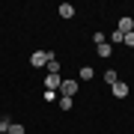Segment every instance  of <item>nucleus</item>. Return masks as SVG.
I'll return each instance as SVG.
<instances>
[{
	"mask_svg": "<svg viewBox=\"0 0 134 134\" xmlns=\"http://www.w3.org/2000/svg\"><path fill=\"white\" fill-rule=\"evenodd\" d=\"M54 57H57L54 51H42V48H39V51L30 54V63H33L36 69H42V66H48V60H54Z\"/></svg>",
	"mask_w": 134,
	"mask_h": 134,
	"instance_id": "obj_1",
	"label": "nucleus"
},
{
	"mask_svg": "<svg viewBox=\"0 0 134 134\" xmlns=\"http://www.w3.org/2000/svg\"><path fill=\"white\" fill-rule=\"evenodd\" d=\"M77 90H81L77 81H63V83H60V96H63V98H75Z\"/></svg>",
	"mask_w": 134,
	"mask_h": 134,
	"instance_id": "obj_2",
	"label": "nucleus"
},
{
	"mask_svg": "<svg viewBox=\"0 0 134 134\" xmlns=\"http://www.w3.org/2000/svg\"><path fill=\"white\" fill-rule=\"evenodd\" d=\"M110 92H113V98H128V83H125V81H116L113 86H110Z\"/></svg>",
	"mask_w": 134,
	"mask_h": 134,
	"instance_id": "obj_3",
	"label": "nucleus"
},
{
	"mask_svg": "<svg viewBox=\"0 0 134 134\" xmlns=\"http://www.w3.org/2000/svg\"><path fill=\"white\" fill-rule=\"evenodd\" d=\"M116 33H134V18H128V15H125V18H119V27H116Z\"/></svg>",
	"mask_w": 134,
	"mask_h": 134,
	"instance_id": "obj_4",
	"label": "nucleus"
},
{
	"mask_svg": "<svg viewBox=\"0 0 134 134\" xmlns=\"http://www.w3.org/2000/svg\"><path fill=\"white\" fill-rule=\"evenodd\" d=\"M60 83H63V77H60V75H48V77H45V90L60 92Z\"/></svg>",
	"mask_w": 134,
	"mask_h": 134,
	"instance_id": "obj_5",
	"label": "nucleus"
},
{
	"mask_svg": "<svg viewBox=\"0 0 134 134\" xmlns=\"http://www.w3.org/2000/svg\"><path fill=\"white\" fill-rule=\"evenodd\" d=\"M57 9H60V18H66V21L75 18V6H72V3H60Z\"/></svg>",
	"mask_w": 134,
	"mask_h": 134,
	"instance_id": "obj_6",
	"label": "nucleus"
},
{
	"mask_svg": "<svg viewBox=\"0 0 134 134\" xmlns=\"http://www.w3.org/2000/svg\"><path fill=\"white\" fill-rule=\"evenodd\" d=\"M98 57H113V45H110V42H104V45H98Z\"/></svg>",
	"mask_w": 134,
	"mask_h": 134,
	"instance_id": "obj_7",
	"label": "nucleus"
},
{
	"mask_svg": "<svg viewBox=\"0 0 134 134\" xmlns=\"http://www.w3.org/2000/svg\"><path fill=\"white\" fill-rule=\"evenodd\" d=\"M116 81H119V75H116L113 69H107V72H104V83H107V86H113Z\"/></svg>",
	"mask_w": 134,
	"mask_h": 134,
	"instance_id": "obj_8",
	"label": "nucleus"
},
{
	"mask_svg": "<svg viewBox=\"0 0 134 134\" xmlns=\"http://www.w3.org/2000/svg\"><path fill=\"white\" fill-rule=\"evenodd\" d=\"M48 75H60V60H48Z\"/></svg>",
	"mask_w": 134,
	"mask_h": 134,
	"instance_id": "obj_9",
	"label": "nucleus"
},
{
	"mask_svg": "<svg viewBox=\"0 0 134 134\" xmlns=\"http://www.w3.org/2000/svg\"><path fill=\"white\" fill-rule=\"evenodd\" d=\"M9 125H12L9 116H0V134H9Z\"/></svg>",
	"mask_w": 134,
	"mask_h": 134,
	"instance_id": "obj_10",
	"label": "nucleus"
},
{
	"mask_svg": "<svg viewBox=\"0 0 134 134\" xmlns=\"http://www.w3.org/2000/svg\"><path fill=\"white\" fill-rule=\"evenodd\" d=\"M92 77H96V72H92L90 66H83L81 69V81H92Z\"/></svg>",
	"mask_w": 134,
	"mask_h": 134,
	"instance_id": "obj_11",
	"label": "nucleus"
},
{
	"mask_svg": "<svg viewBox=\"0 0 134 134\" xmlns=\"http://www.w3.org/2000/svg\"><path fill=\"white\" fill-rule=\"evenodd\" d=\"M57 104H60V110H72V98H57Z\"/></svg>",
	"mask_w": 134,
	"mask_h": 134,
	"instance_id": "obj_12",
	"label": "nucleus"
},
{
	"mask_svg": "<svg viewBox=\"0 0 134 134\" xmlns=\"http://www.w3.org/2000/svg\"><path fill=\"white\" fill-rule=\"evenodd\" d=\"M122 39H125V36H122V33H116V30H113V33H110V45H122Z\"/></svg>",
	"mask_w": 134,
	"mask_h": 134,
	"instance_id": "obj_13",
	"label": "nucleus"
},
{
	"mask_svg": "<svg viewBox=\"0 0 134 134\" xmlns=\"http://www.w3.org/2000/svg\"><path fill=\"white\" fill-rule=\"evenodd\" d=\"M60 98V92H54V90H45V101H57Z\"/></svg>",
	"mask_w": 134,
	"mask_h": 134,
	"instance_id": "obj_14",
	"label": "nucleus"
},
{
	"mask_svg": "<svg viewBox=\"0 0 134 134\" xmlns=\"http://www.w3.org/2000/svg\"><path fill=\"white\" fill-rule=\"evenodd\" d=\"M9 134H24V125H18V122H12V125H9Z\"/></svg>",
	"mask_w": 134,
	"mask_h": 134,
	"instance_id": "obj_15",
	"label": "nucleus"
},
{
	"mask_svg": "<svg viewBox=\"0 0 134 134\" xmlns=\"http://www.w3.org/2000/svg\"><path fill=\"white\" fill-rule=\"evenodd\" d=\"M92 42H96V48H98V45H104V33H92Z\"/></svg>",
	"mask_w": 134,
	"mask_h": 134,
	"instance_id": "obj_16",
	"label": "nucleus"
},
{
	"mask_svg": "<svg viewBox=\"0 0 134 134\" xmlns=\"http://www.w3.org/2000/svg\"><path fill=\"white\" fill-rule=\"evenodd\" d=\"M122 45H128V48H134V33H125V39H122Z\"/></svg>",
	"mask_w": 134,
	"mask_h": 134,
	"instance_id": "obj_17",
	"label": "nucleus"
}]
</instances>
